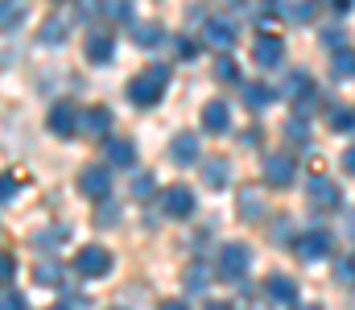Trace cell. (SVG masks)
<instances>
[{
	"label": "cell",
	"mask_w": 355,
	"mask_h": 310,
	"mask_svg": "<svg viewBox=\"0 0 355 310\" xmlns=\"http://www.w3.org/2000/svg\"><path fill=\"white\" fill-rule=\"evenodd\" d=\"M166 87H170V67L153 62V67H145V71H137L128 79V100L137 107H153V103H162Z\"/></svg>",
	"instance_id": "cell-1"
},
{
	"label": "cell",
	"mask_w": 355,
	"mask_h": 310,
	"mask_svg": "<svg viewBox=\"0 0 355 310\" xmlns=\"http://www.w3.org/2000/svg\"><path fill=\"white\" fill-rule=\"evenodd\" d=\"M252 269V248L244 240H232L219 248V265H215V277L219 282H244Z\"/></svg>",
	"instance_id": "cell-2"
},
{
	"label": "cell",
	"mask_w": 355,
	"mask_h": 310,
	"mask_svg": "<svg viewBox=\"0 0 355 310\" xmlns=\"http://www.w3.org/2000/svg\"><path fill=\"white\" fill-rule=\"evenodd\" d=\"M236 37H240V21H236L232 12L202 17V42H207V46H219V50H227Z\"/></svg>",
	"instance_id": "cell-3"
},
{
	"label": "cell",
	"mask_w": 355,
	"mask_h": 310,
	"mask_svg": "<svg viewBox=\"0 0 355 310\" xmlns=\"http://www.w3.org/2000/svg\"><path fill=\"white\" fill-rule=\"evenodd\" d=\"M331 244H335V236H331L327 227H310V232H302V236L293 240V252H297L302 261H322V257L331 252Z\"/></svg>",
	"instance_id": "cell-4"
},
{
	"label": "cell",
	"mask_w": 355,
	"mask_h": 310,
	"mask_svg": "<svg viewBox=\"0 0 355 310\" xmlns=\"http://www.w3.org/2000/svg\"><path fill=\"white\" fill-rule=\"evenodd\" d=\"M75 269H79L83 277H103V273H112V252H107L103 244H83V248L75 252Z\"/></svg>",
	"instance_id": "cell-5"
},
{
	"label": "cell",
	"mask_w": 355,
	"mask_h": 310,
	"mask_svg": "<svg viewBox=\"0 0 355 310\" xmlns=\"http://www.w3.org/2000/svg\"><path fill=\"white\" fill-rule=\"evenodd\" d=\"M71 25H75V12H67V8H54L42 25H37V37L46 42V46H62L67 37H71Z\"/></svg>",
	"instance_id": "cell-6"
},
{
	"label": "cell",
	"mask_w": 355,
	"mask_h": 310,
	"mask_svg": "<svg viewBox=\"0 0 355 310\" xmlns=\"http://www.w3.org/2000/svg\"><path fill=\"white\" fill-rule=\"evenodd\" d=\"M297 162L289 153H265V182L268 187H293Z\"/></svg>",
	"instance_id": "cell-7"
},
{
	"label": "cell",
	"mask_w": 355,
	"mask_h": 310,
	"mask_svg": "<svg viewBox=\"0 0 355 310\" xmlns=\"http://www.w3.org/2000/svg\"><path fill=\"white\" fill-rule=\"evenodd\" d=\"M46 128L50 132H58V137H71L75 128H79V107L71 100H58L50 103V116H46Z\"/></svg>",
	"instance_id": "cell-8"
},
{
	"label": "cell",
	"mask_w": 355,
	"mask_h": 310,
	"mask_svg": "<svg viewBox=\"0 0 355 310\" xmlns=\"http://www.w3.org/2000/svg\"><path fill=\"white\" fill-rule=\"evenodd\" d=\"M103 157H107V170H128V166H137V145L128 137H107Z\"/></svg>",
	"instance_id": "cell-9"
},
{
	"label": "cell",
	"mask_w": 355,
	"mask_h": 310,
	"mask_svg": "<svg viewBox=\"0 0 355 310\" xmlns=\"http://www.w3.org/2000/svg\"><path fill=\"white\" fill-rule=\"evenodd\" d=\"M79 191L87 195V199H107V191H112V170L107 166H87L83 174H79Z\"/></svg>",
	"instance_id": "cell-10"
},
{
	"label": "cell",
	"mask_w": 355,
	"mask_h": 310,
	"mask_svg": "<svg viewBox=\"0 0 355 310\" xmlns=\"http://www.w3.org/2000/svg\"><path fill=\"white\" fill-rule=\"evenodd\" d=\"M162 211H166L170 219L194 215V191H190V187H170V191L162 195Z\"/></svg>",
	"instance_id": "cell-11"
},
{
	"label": "cell",
	"mask_w": 355,
	"mask_h": 310,
	"mask_svg": "<svg viewBox=\"0 0 355 310\" xmlns=\"http://www.w3.org/2000/svg\"><path fill=\"white\" fill-rule=\"evenodd\" d=\"M265 298L272 307H297V286H293V277H285V273H272L265 282Z\"/></svg>",
	"instance_id": "cell-12"
},
{
	"label": "cell",
	"mask_w": 355,
	"mask_h": 310,
	"mask_svg": "<svg viewBox=\"0 0 355 310\" xmlns=\"http://www.w3.org/2000/svg\"><path fill=\"white\" fill-rule=\"evenodd\" d=\"M306 191H310V203H314V207H339V203H343V191H339L327 174H314Z\"/></svg>",
	"instance_id": "cell-13"
},
{
	"label": "cell",
	"mask_w": 355,
	"mask_h": 310,
	"mask_svg": "<svg viewBox=\"0 0 355 310\" xmlns=\"http://www.w3.org/2000/svg\"><path fill=\"white\" fill-rule=\"evenodd\" d=\"M83 54H87V62H112V54H116V42H112V33L107 29H95L87 33V42H83Z\"/></svg>",
	"instance_id": "cell-14"
},
{
	"label": "cell",
	"mask_w": 355,
	"mask_h": 310,
	"mask_svg": "<svg viewBox=\"0 0 355 310\" xmlns=\"http://www.w3.org/2000/svg\"><path fill=\"white\" fill-rule=\"evenodd\" d=\"M79 128H83L87 137H107V128H112V112H107L103 103H95V107H79Z\"/></svg>",
	"instance_id": "cell-15"
},
{
	"label": "cell",
	"mask_w": 355,
	"mask_h": 310,
	"mask_svg": "<svg viewBox=\"0 0 355 310\" xmlns=\"http://www.w3.org/2000/svg\"><path fill=\"white\" fill-rule=\"evenodd\" d=\"M252 58H257V67H265V71H272V67H281V62H285V42L268 33V37H261V42H257Z\"/></svg>",
	"instance_id": "cell-16"
},
{
	"label": "cell",
	"mask_w": 355,
	"mask_h": 310,
	"mask_svg": "<svg viewBox=\"0 0 355 310\" xmlns=\"http://www.w3.org/2000/svg\"><path fill=\"white\" fill-rule=\"evenodd\" d=\"M170 162L174 166H194L198 162V137L194 132H178L170 141Z\"/></svg>",
	"instance_id": "cell-17"
},
{
	"label": "cell",
	"mask_w": 355,
	"mask_h": 310,
	"mask_svg": "<svg viewBox=\"0 0 355 310\" xmlns=\"http://www.w3.org/2000/svg\"><path fill=\"white\" fill-rule=\"evenodd\" d=\"M227 124H232V107L223 100H207L202 103V128L207 132H227Z\"/></svg>",
	"instance_id": "cell-18"
},
{
	"label": "cell",
	"mask_w": 355,
	"mask_h": 310,
	"mask_svg": "<svg viewBox=\"0 0 355 310\" xmlns=\"http://www.w3.org/2000/svg\"><path fill=\"white\" fill-rule=\"evenodd\" d=\"M132 42H137L141 50H157V46L166 42V29L153 25V21H132Z\"/></svg>",
	"instance_id": "cell-19"
},
{
	"label": "cell",
	"mask_w": 355,
	"mask_h": 310,
	"mask_svg": "<svg viewBox=\"0 0 355 310\" xmlns=\"http://www.w3.org/2000/svg\"><path fill=\"white\" fill-rule=\"evenodd\" d=\"M236 211H240V219H261V215H265V195H261L257 187H244V191L236 195Z\"/></svg>",
	"instance_id": "cell-20"
},
{
	"label": "cell",
	"mask_w": 355,
	"mask_h": 310,
	"mask_svg": "<svg viewBox=\"0 0 355 310\" xmlns=\"http://www.w3.org/2000/svg\"><path fill=\"white\" fill-rule=\"evenodd\" d=\"M272 96H277V92H272L268 83H244V107H248V112H265L268 103H272Z\"/></svg>",
	"instance_id": "cell-21"
},
{
	"label": "cell",
	"mask_w": 355,
	"mask_h": 310,
	"mask_svg": "<svg viewBox=\"0 0 355 310\" xmlns=\"http://www.w3.org/2000/svg\"><path fill=\"white\" fill-rule=\"evenodd\" d=\"M202 182H207L211 191H223V187H227V162H223V157H207V162H202Z\"/></svg>",
	"instance_id": "cell-22"
},
{
	"label": "cell",
	"mask_w": 355,
	"mask_h": 310,
	"mask_svg": "<svg viewBox=\"0 0 355 310\" xmlns=\"http://www.w3.org/2000/svg\"><path fill=\"white\" fill-rule=\"evenodd\" d=\"M327 124H331L335 132H355V107L352 103H335V107L327 112Z\"/></svg>",
	"instance_id": "cell-23"
},
{
	"label": "cell",
	"mask_w": 355,
	"mask_h": 310,
	"mask_svg": "<svg viewBox=\"0 0 355 310\" xmlns=\"http://www.w3.org/2000/svg\"><path fill=\"white\" fill-rule=\"evenodd\" d=\"M277 17H285L289 25H306L318 17V8L314 4H277Z\"/></svg>",
	"instance_id": "cell-24"
},
{
	"label": "cell",
	"mask_w": 355,
	"mask_h": 310,
	"mask_svg": "<svg viewBox=\"0 0 355 310\" xmlns=\"http://www.w3.org/2000/svg\"><path fill=\"white\" fill-rule=\"evenodd\" d=\"M331 79H355V50L331 54Z\"/></svg>",
	"instance_id": "cell-25"
},
{
	"label": "cell",
	"mask_w": 355,
	"mask_h": 310,
	"mask_svg": "<svg viewBox=\"0 0 355 310\" xmlns=\"http://www.w3.org/2000/svg\"><path fill=\"white\" fill-rule=\"evenodd\" d=\"M33 282H37V286H50V290H54V286L62 282V265H58V261H42V265L33 269Z\"/></svg>",
	"instance_id": "cell-26"
},
{
	"label": "cell",
	"mask_w": 355,
	"mask_h": 310,
	"mask_svg": "<svg viewBox=\"0 0 355 310\" xmlns=\"http://www.w3.org/2000/svg\"><path fill=\"white\" fill-rule=\"evenodd\" d=\"M25 17H29L25 4H0V29H21Z\"/></svg>",
	"instance_id": "cell-27"
},
{
	"label": "cell",
	"mask_w": 355,
	"mask_h": 310,
	"mask_svg": "<svg viewBox=\"0 0 355 310\" xmlns=\"http://www.w3.org/2000/svg\"><path fill=\"white\" fill-rule=\"evenodd\" d=\"M215 79H223V83H240V62H236L232 54H219V58H215Z\"/></svg>",
	"instance_id": "cell-28"
},
{
	"label": "cell",
	"mask_w": 355,
	"mask_h": 310,
	"mask_svg": "<svg viewBox=\"0 0 355 310\" xmlns=\"http://www.w3.org/2000/svg\"><path fill=\"white\" fill-rule=\"evenodd\" d=\"M67 227H46V232H33V248H58V244H67Z\"/></svg>",
	"instance_id": "cell-29"
},
{
	"label": "cell",
	"mask_w": 355,
	"mask_h": 310,
	"mask_svg": "<svg viewBox=\"0 0 355 310\" xmlns=\"http://www.w3.org/2000/svg\"><path fill=\"white\" fill-rule=\"evenodd\" d=\"M207 286H211V273H207V265H202V261H194V265L186 269V290H190V294H198V290H207Z\"/></svg>",
	"instance_id": "cell-30"
},
{
	"label": "cell",
	"mask_w": 355,
	"mask_h": 310,
	"mask_svg": "<svg viewBox=\"0 0 355 310\" xmlns=\"http://www.w3.org/2000/svg\"><path fill=\"white\" fill-rule=\"evenodd\" d=\"M285 137H289V145H302V149H306V141H310V128H306V120L289 116V120H285Z\"/></svg>",
	"instance_id": "cell-31"
},
{
	"label": "cell",
	"mask_w": 355,
	"mask_h": 310,
	"mask_svg": "<svg viewBox=\"0 0 355 310\" xmlns=\"http://www.w3.org/2000/svg\"><path fill=\"white\" fill-rule=\"evenodd\" d=\"M322 46H327L331 54H339V50H347V33H343L339 25H327V29H322Z\"/></svg>",
	"instance_id": "cell-32"
},
{
	"label": "cell",
	"mask_w": 355,
	"mask_h": 310,
	"mask_svg": "<svg viewBox=\"0 0 355 310\" xmlns=\"http://www.w3.org/2000/svg\"><path fill=\"white\" fill-rule=\"evenodd\" d=\"M99 17H107V21H132V8L124 0H116V4H99Z\"/></svg>",
	"instance_id": "cell-33"
},
{
	"label": "cell",
	"mask_w": 355,
	"mask_h": 310,
	"mask_svg": "<svg viewBox=\"0 0 355 310\" xmlns=\"http://www.w3.org/2000/svg\"><path fill=\"white\" fill-rule=\"evenodd\" d=\"M289 236H293V223L281 215V219H272V244H289Z\"/></svg>",
	"instance_id": "cell-34"
},
{
	"label": "cell",
	"mask_w": 355,
	"mask_h": 310,
	"mask_svg": "<svg viewBox=\"0 0 355 310\" xmlns=\"http://www.w3.org/2000/svg\"><path fill=\"white\" fill-rule=\"evenodd\" d=\"M132 195H137V199H149V195H153V174H137V178H132Z\"/></svg>",
	"instance_id": "cell-35"
},
{
	"label": "cell",
	"mask_w": 355,
	"mask_h": 310,
	"mask_svg": "<svg viewBox=\"0 0 355 310\" xmlns=\"http://www.w3.org/2000/svg\"><path fill=\"white\" fill-rule=\"evenodd\" d=\"M17 191H21V182H17L12 174H0V203H8Z\"/></svg>",
	"instance_id": "cell-36"
},
{
	"label": "cell",
	"mask_w": 355,
	"mask_h": 310,
	"mask_svg": "<svg viewBox=\"0 0 355 310\" xmlns=\"http://www.w3.org/2000/svg\"><path fill=\"white\" fill-rule=\"evenodd\" d=\"M0 310H29V307H25V298H21L17 290H4V294H0Z\"/></svg>",
	"instance_id": "cell-37"
},
{
	"label": "cell",
	"mask_w": 355,
	"mask_h": 310,
	"mask_svg": "<svg viewBox=\"0 0 355 310\" xmlns=\"http://www.w3.org/2000/svg\"><path fill=\"white\" fill-rule=\"evenodd\" d=\"M12 273H17V257L0 252V282H12Z\"/></svg>",
	"instance_id": "cell-38"
},
{
	"label": "cell",
	"mask_w": 355,
	"mask_h": 310,
	"mask_svg": "<svg viewBox=\"0 0 355 310\" xmlns=\"http://www.w3.org/2000/svg\"><path fill=\"white\" fill-rule=\"evenodd\" d=\"M116 219H120V211H116L112 203H107V207H99V211H95V223H116Z\"/></svg>",
	"instance_id": "cell-39"
},
{
	"label": "cell",
	"mask_w": 355,
	"mask_h": 310,
	"mask_svg": "<svg viewBox=\"0 0 355 310\" xmlns=\"http://www.w3.org/2000/svg\"><path fill=\"white\" fill-rule=\"evenodd\" d=\"M335 277H339V282H355V273H352V261H335Z\"/></svg>",
	"instance_id": "cell-40"
},
{
	"label": "cell",
	"mask_w": 355,
	"mask_h": 310,
	"mask_svg": "<svg viewBox=\"0 0 355 310\" xmlns=\"http://www.w3.org/2000/svg\"><path fill=\"white\" fill-rule=\"evenodd\" d=\"M343 170H347V174H355V145L343 153Z\"/></svg>",
	"instance_id": "cell-41"
},
{
	"label": "cell",
	"mask_w": 355,
	"mask_h": 310,
	"mask_svg": "<svg viewBox=\"0 0 355 310\" xmlns=\"http://www.w3.org/2000/svg\"><path fill=\"white\" fill-rule=\"evenodd\" d=\"M202 310H236V307H232V302H223V298H215V302H207Z\"/></svg>",
	"instance_id": "cell-42"
},
{
	"label": "cell",
	"mask_w": 355,
	"mask_h": 310,
	"mask_svg": "<svg viewBox=\"0 0 355 310\" xmlns=\"http://www.w3.org/2000/svg\"><path fill=\"white\" fill-rule=\"evenodd\" d=\"M75 302H79V298H62L58 307H50V310H75Z\"/></svg>",
	"instance_id": "cell-43"
},
{
	"label": "cell",
	"mask_w": 355,
	"mask_h": 310,
	"mask_svg": "<svg viewBox=\"0 0 355 310\" xmlns=\"http://www.w3.org/2000/svg\"><path fill=\"white\" fill-rule=\"evenodd\" d=\"M347 240H355V211H347Z\"/></svg>",
	"instance_id": "cell-44"
},
{
	"label": "cell",
	"mask_w": 355,
	"mask_h": 310,
	"mask_svg": "<svg viewBox=\"0 0 355 310\" xmlns=\"http://www.w3.org/2000/svg\"><path fill=\"white\" fill-rule=\"evenodd\" d=\"M162 310H186V302H166Z\"/></svg>",
	"instance_id": "cell-45"
},
{
	"label": "cell",
	"mask_w": 355,
	"mask_h": 310,
	"mask_svg": "<svg viewBox=\"0 0 355 310\" xmlns=\"http://www.w3.org/2000/svg\"><path fill=\"white\" fill-rule=\"evenodd\" d=\"M293 310H318V307L314 302H302V307H293Z\"/></svg>",
	"instance_id": "cell-46"
},
{
	"label": "cell",
	"mask_w": 355,
	"mask_h": 310,
	"mask_svg": "<svg viewBox=\"0 0 355 310\" xmlns=\"http://www.w3.org/2000/svg\"><path fill=\"white\" fill-rule=\"evenodd\" d=\"M347 261H352V273H355V257H347Z\"/></svg>",
	"instance_id": "cell-47"
},
{
	"label": "cell",
	"mask_w": 355,
	"mask_h": 310,
	"mask_svg": "<svg viewBox=\"0 0 355 310\" xmlns=\"http://www.w3.org/2000/svg\"><path fill=\"white\" fill-rule=\"evenodd\" d=\"M112 310H124V307H112Z\"/></svg>",
	"instance_id": "cell-48"
}]
</instances>
